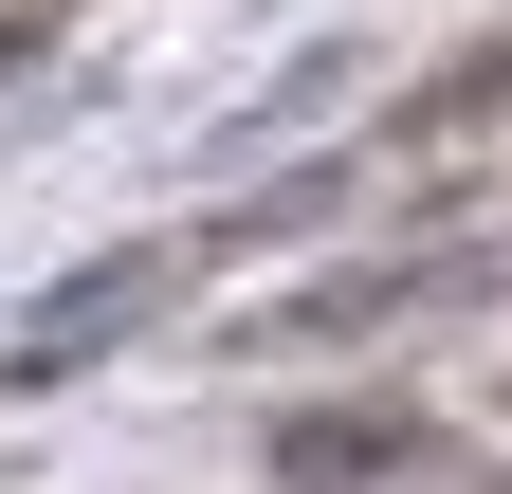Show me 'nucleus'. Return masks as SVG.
Masks as SVG:
<instances>
[{
    "label": "nucleus",
    "instance_id": "obj_1",
    "mask_svg": "<svg viewBox=\"0 0 512 494\" xmlns=\"http://www.w3.org/2000/svg\"><path fill=\"white\" fill-rule=\"evenodd\" d=\"M165 275H183V257H92V275H55V293H37V330H0V403H37L55 366L110 348V330H147V312H165Z\"/></svg>",
    "mask_w": 512,
    "mask_h": 494
}]
</instances>
